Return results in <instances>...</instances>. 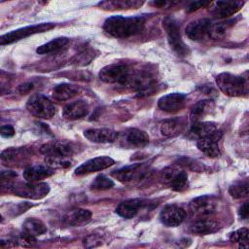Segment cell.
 Instances as JSON below:
<instances>
[{
  "instance_id": "1",
  "label": "cell",
  "mask_w": 249,
  "mask_h": 249,
  "mask_svg": "<svg viewBox=\"0 0 249 249\" xmlns=\"http://www.w3.org/2000/svg\"><path fill=\"white\" fill-rule=\"evenodd\" d=\"M146 19L143 17L114 16L108 18L103 24L104 31L112 37L125 39L142 32Z\"/></svg>"
},
{
  "instance_id": "2",
  "label": "cell",
  "mask_w": 249,
  "mask_h": 249,
  "mask_svg": "<svg viewBox=\"0 0 249 249\" xmlns=\"http://www.w3.org/2000/svg\"><path fill=\"white\" fill-rule=\"evenodd\" d=\"M2 189L15 196L26 197L30 199H41L45 197L50 192V186L47 183H34V182H7L3 183Z\"/></svg>"
},
{
  "instance_id": "3",
  "label": "cell",
  "mask_w": 249,
  "mask_h": 249,
  "mask_svg": "<svg viewBox=\"0 0 249 249\" xmlns=\"http://www.w3.org/2000/svg\"><path fill=\"white\" fill-rule=\"evenodd\" d=\"M216 85L226 95L236 97L247 91V78L223 72L216 77Z\"/></svg>"
},
{
  "instance_id": "4",
  "label": "cell",
  "mask_w": 249,
  "mask_h": 249,
  "mask_svg": "<svg viewBox=\"0 0 249 249\" xmlns=\"http://www.w3.org/2000/svg\"><path fill=\"white\" fill-rule=\"evenodd\" d=\"M162 27L167 35V40L171 49L180 56L189 54V48L182 39L180 26L172 17H165L162 19Z\"/></svg>"
},
{
  "instance_id": "5",
  "label": "cell",
  "mask_w": 249,
  "mask_h": 249,
  "mask_svg": "<svg viewBox=\"0 0 249 249\" xmlns=\"http://www.w3.org/2000/svg\"><path fill=\"white\" fill-rule=\"evenodd\" d=\"M132 73L131 68L125 63H112L104 66L98 73L101 81L107 84H119L125 86Z\"/></svg>"
},
{
  "instance_id": "6",
  "label": "cell",
  "mask_w": 249,
  "mask_h": 249,
  "mask_svg": "<svg viewBox=\"0 0 249 249\" xmlns=\"http://www.w3.org/2000/svg\"><path fill=\"white\" fill-rule=\"evenodd\" d=\"M26 109L34 117L44 120L53 118L56 113L54 104L41 93H34L29 97L26 103Z\"/></svg>"
},
{
  "instance_id": "7",
  "label": "cell",
  "mask_w": 249,
  "mask_h": 249,
  "mask_svg": "<svg viewBox=\"0 0 249 249\" xmlns=\"http://www.w3.org/2000/svg\"><path fill=\"white\" fill-rule=\"evenodd\" d=\"M54 27H55V24L52 23V22H42V23H38V24H33V25L21 27V28L13 30L9 33H6V34L2 35L1 38H0V44H1V46L9 45V44L17 42L18 40L27 38L31 35H34V34H37V33H42V32H45V31H49V30H51Z\"/></svg>"
},
{
  "instance_id": "8",
  "label": "cell",
  "mask_w": 249,
  "mask_h": 249,
  "mask_svg": "<svg viewBox=\"0 0 249 249\" xmlns=\"http://www.w3.org/2000/svg\"><path fill=\"white\" fill-rule=\"evenodd\" d=\"M218 202L212 196H200L194 198L189 204V211L193 217H209L216 212Z\"/></svg>"
},
{
  "instance_id": "9",
  "label": "cell",
  "mask_w": 249,
  "mask_h": 249,
  "mask_svg": "<svg viewBox=\"0 0 249 249\" xmlns=\"http://www.w3.org/2000/svg\"><path fill=\"white\" fill-rule=\"evenodd\" d=\"M223 137V130L220 128L199 137L196 141V146L199 151L205 154L209 158H217L221 155V149L219 142Z\"/></svg>"
},
{
  "instance_id": "10",
  "label": "cell",
  "mask_w": 249,
  "mask_h": 249,
  "mask_svg": "<svg viewBox=\"0 0 249 249\" xmlns=\"http://www.w3.org/2000/svg\"><path fill=\"white\" fill-rule=\"evenodd\" d=\"M40 152L47 158L66 159L77 152V146L71 142H50L41 146Z\"/></svg>"
},
{
  "instance_id": "11",
  "label": "cell",
  "mask_w": 249,
  "mask_h": 249,
  "mask_svg": "<svg viewBox=\"0 0 249 249\" xmlns=\"http://www.w3.org/2000/svg\"><path fill=\"white\" fill-rule=\"evenodd\" d=\"M121 145L128 149L143 148L149 143V135L138 128H128L124 130L121 136Z\"/></svg>"
},
{
  "instance_id": "12",
  "label": "cell",
  "mask_w": 249,
  "mask_h": 249,
  "mask_svg": "<svg viewBox=\"0 0 249 249\" xmlns=\"http://www.w3.org/2000/svg\"><path fill=\"white\" fill-rule=\"evenodd\" d=\"M146 171L143 163H133L113 171L111 175L122 183H129L140 180Z\"/></svg>"
},
{
  "instance_id": "13",
  "label": "cell",
  "mask_w": 249,
  "mask_h": 249,
  "mask_svg": "<svg viewBox=\"0 0 249 249\" xmlns=\"http://www.w3.org/2000/svg\"><path fill=\"white\" fill-rule=\"evenodd\" d=\"M160 221L165 227H178L186 218V211L175 204H168L160 213Z\"/></svg>"
},
{
  "instance_id": "14",
  "label": "cell",
  "mask_w": 249,
  "mask_h": 249,
  "mask_svg": "<svg viewBox=\"0 0 249 249\" xmlns=\"http://www.w3.org/2000/svg\"><path fill=\"white\" fill-rule=\"evenodd\" d=\"M114 163H115V160L110 157H107V156L96 157L79 165L75 169V174L78 176H81V175H85L92 172L101 171L103 169H106L112 166Z\"/></svg>"
},
{
  "instance_id": "15",
  "label": "cell",
  "mask_w": 249,
  "mask_h": 249,
  "mask_svg": "<svg viewBox=\"0 0 249 249\" xmlns=\"http://www.w3.org/2000/svg\"><path fill=\"white\" fill-rule=\"evenodd\" d=\"M152 202L143 198H130L122 201L116 208V213L125 219L134 218L141 209L148 207Z\"/></svg>"
},
{
  "instance_id": "16",
  "label": "cell",
  "mask_w": 249,
  "mask_h": 249,
  "mask_svg": "<svg viewBox=\"0 0 249 249\" xmlns=\"http://www.w3.org/2000/svg\"><path fill=\"white\" fill-rule=\"evenodd\" d=\"M186 95L180 92L168 93L161 96L158 101L160 109L166 113H176L182 110L186 104Z\"/></svg>"
},
{
  "instance_id": "17",
  "label": "cell",
  "mask_w": 249,
  "mask_h": 249,
  "mask_svg": "<svg viewBox=\"0 0 249 249\" xmlns=\"http://www.w3.org/2000/svg\"><path fill=\"white\" fill-rule=\"evenodd\" d=\"M212 22L208 18H199L190 22L186 27V35L193 41H201L208 37Z\"/></svg>"
},
{
  "instance_id": "18",
  "label": "cell",
  "mask_w": 249,
  "mask_h": 249,
  "mask_svg": "<svg viewBox=\"0 0 249 249\" xmlns=\"http://www.w3.org/2000/svg\"><path fill=\"white\" fill-rule=\"evenodd\" d=\"M118 132L110 128H89L84 131V136L93 143H113L118 139Z\"/></svg>"
},
{
  "instance_id": "19",
  "label": "cell",
  "mask_w": 249,
  "mask_h": 249,
  "mask_svg": "<svg viewBox=\"0 0 249 249\" xmlns=\"http://www.w3.org/2000/svg\"><path fill=\"white\" fill-rule=\"evenodd\" d=\"M187 123L188 120L185 117H176L168 119L160 124V133L166 137L178 136L186 129Z\"/></svg>"
},
{
  "instance_id": "20",
  "label": "cell",
  "mask_w": 249,
  "mask_h": 249,
  "mask_svg": "<svg viewBox=\"0 0 249 249\" xmlns=\"http://www.w3.org/2000/svg\"><path fill=\"white\" fill-rule=\"evenodd\" d=\"M243 5V1H218L212 11V15L218 19H223L237 13Z\"/></svg>"
},
{
  "instance_id": "21",
  "label": "cell",
  "mask_w": 249,
  "mask_h": 249,
  "mask_svg": "<svg viewBox=\"0 0 249 249\" xmlns=\"http://www.w3.org/2000/svg\"><path fill=\"white\" fill-rule=\"evenodd\" d=\"M89 112V104L85 100H76L66 104L62 110V115L67 120H79L86 117Z\"/></svg>"
},
{
  "instance_id": "22",
  "label": "cell",
  "mask_w": 249,
  "mask_h": 249,
  "mask_svg": "<svg viewBox=\"0 0 249 249\" xmlns=\"http://www.w3.org/2000/svg\"><path fill=\"white\" fill-rule=\"evenodd\" d=\"M220 230V225L209 217L197 218L191 226L190 231L196 235H205L216 232Z\"/></svg>"
},
{
  "instance_id": "23",
  "label": "cell",
  "mask_w": 249,
  "mask_h": 249,
  "mask_svg": "<svg viewBox=\"0 0 249 249\" xmlns=\"http://www.w3.org/2000/svg\"><path fill=\"white\" fill-rule=\"evenodd\" d=\"M53 173L54 169L49 164H38L24 169L22 176L27 182H36L51 177Z\"/></svg>"
},
{
  "instance_id": "24",
  "label": "cell",
  "mask_w": 249,
  "mask_h": 249,
  "mask_svg": "<svg viewBox=\"0 0 249 249\" xmlns=\"http://www.w3.org/2000/svg\"><path fill=\"white\" fill-rule=\"evenodd\" d=\"M92 213L89 209L76 208L69 211L63 217V223L70 227H79L87 224L91 219Z\"/></svg>"
},
{
  "instance_id": "25",
  "label": "cell",
  "mask_w": 249,
  "mask_h": 249,
  "mask_svg": "<svg viewBox=\"0 0 249 249\" xmlns=\"http://www.w3.org/2000/svg\"><path fill=\"white\" fill-rule=\"evenodd\" d=\"M81 91V88L73 84H59L53 89V97L58 101L68 100L75 97Z\"/></svg>"
},
{
  "instance_id": "26",
  "label": "cell",
  "mask_w": 249,
  "mask_h": 249,
  "mask_svg": "<svg viewBox=\"0 0 249 249\" xmlns=\"http://www.w3.org/2000/svg\"><path fill=\"white\" fill-rule=\"evenodd\" d=\"M144 4L143 1L138 0H112V1H102L97 4L98 7L109 10H125V9H137Z\"/></svg>"
},
{
  "instance_id": "27",
  "label": "cell",
  "mask_w": 249,
  "mask_h": 249,
  "mask_svg": "<svg viewBox=\"0 0 249 249\" xmlns=\"http://www.w3.org/2000/svg\"><path fill=\"white\" fill-rule=\"evenodd\" d=\"M214 106L215 104L211 99L199 100L191 110L190 117L194 122H199L202 118H204L214 110Z\"/></svg>"
},
{
  "instance_id": "28",
  "label": "cell",
  "mask_w": 249,
  "mask_h": 249,
  "mask_svg": "<svg viewBox=\"0 0 249 249\" xmlns=\"http://www.w3.org/2000/svg\"><path fill=\"white\" fill-rule=\"evenodd\" d=\"M235 20L234 19H228L225 21H221L215 24H211L208 37L214 40H221L228 36L231 29L234 25Z\"/></svg>"
},
{
  "instance_id": "29",
  "label": "cell",
  "mask_w": 249,
  "mask_h": 249,
  "mask_svg": "<svg viewBox=\"0 0 249 249\" xmlns=\"http://www.w3.org/2000/svg\"><path fill=\"white\" fill-rule=\"evenodd\" d=\"M22 231L23 233L36 237L45 233L47 231V227L37 218H28L22 224Z\"/></svg>"
},
{
  "instance_id": "30",
  "label": "cell",
  "mask_w": 249,
  "mask_h": 249,
  "mask_svg": "<svg viewBox=\"0 0 249 249\" xmlns=\"http://www.w3.org/2000/svg\"><path fill=\"white\" fill-rule=\"evenodd\" d=\"M69 43V39L67 37H57L53 39L52 41L39 46L36 49V53L39 54H48L52 53H55L61 49H63Z\"/></svg>"
},
{
  "instance_id": "31",
  "label": "cell",
  "mask_w": 249,
  "mask_h": 249,
  "mask_svg": "<svg viewBox=\"0 0 249 249\" xmlns=\"http://www.w3.org/2000/svg\"><path fill=\"white\" fill-rule=\"evenodd\" d=\"M218 126L215 123H210V122H194L191 129H190V133L195 136L197 137V139L199 137H202L206 134H209L210 132L214 131L215 129H217Z\"/></svg>"
},
{
  "instance_id": "32",
  "label": "cell",
  "mask_w": 249,
  "mask_h": 249,
  "mask_svg": "<svg viewBox=\"0 0 249 249\" xmlns=\"http://www.w3.org/2000/svg\"><path fill=\"white\" fill-rule=\"evenodd\" d=\"M171 189L175 192H183L187 190L189 186L188 174L185 170H177L175 174L172 176L170 181L168 182Z\"/></svg>"
},
{
  "instance_id": "33",
  "label": "cell",
  "mask_w": 249,
  "mask_h": 249,
  "mask_svg": "<svg viewBox=\"0 0 249 249\" xmlns=\"http://www.w3.org/2000/svg\"><path fill=\"white\" fill-rule=\"evenodd\" d=\"M24 150L21 148H9L2 152L1 160L4 164L18 163L23 159Z\"/></svg>"
},
{
  "instance_id": "34",
  "label": "cell",
  "mask_w": 249,
  "mask_h": 249,
  "mask_svg": "<svg viewBox=\"0 0 249 249\" xmlns=\"http://www.w3.org/2000/svg\"><path fill=\"white\" fill-rule=\"evenodd\" d=\"M93 58H94V50L90 48H87L82 50L79 53L75 54L71 59V63L79 66H85L89 64Z\"/></svg>"
},
{
  "instance_id": "35",
  "label": "cell",
  "mask_w": 249,
  "mask_h": 249,
  "mask_svg": "<svg viewBox=\"0 0 249 249\" xmlns=\"http://www.w3.org/2000/svg\"><path fill=\"white\" fill-rule=\"evenodd\" d=\"M248 233L249 231L247 228H241L239 230H236L235 231H232L230 235V240L234 243H239V246L241 248H247L248 247Z\"/></svg>"
},
{
  "instance_id": "36",
  "label": "cell",
  "mask_w": 249,
  "mask_h": 249,
  "mask_svg": "<svg viewBox=\"0 0 249 249\" xmlns=\"http://www.w3.org/2000/svg\"><path fill=\"white\" fill-rule=\"evenodd\" d=\"M115 185L114 181L107 176L100 174L95 177V179L92 181L90 184V189L92 190H97V191H104V190H109L113 188Z\"/></svg>"
},
{
  "instance_id": "37",
  "label": "cell",
  "mask_w": 249,
  "mask_h": 249,
  "mask_svg": "<svg viewBox=\"0 0 249 249\" xmlns=\"http://www.w3.org/2000/svg\"><path fill=\"white\" fill-rule=\"evenodd\" d=\"M229 193L233 198L246 197L249 193L248 182L245 181V182H239V183L233 184L232 186L230 187Z\"/></svg>"
},
{
  "instance_id": "38",
  "label": "cell",
  "mask_w": 249,
  "mask_h": 249,
  "mask_svg": "<svg viewBox=\"0 0 249 249\" xmlns=\"http://www.w3.org/2000/svg\"><path fill=\"white\" fill-rule=\"evenodd\" d=\"M178 164L179 165H182V166H185L191 170H194V171H197V172H201L203 170V164H200L198 162H196V160H194L192 159H189V158H181L180 160H178Z\"/></svg>"
},
{
  "instance_id": "39",
  "label": "cell",
  "mask_w": 249,
  "mask_h": 249,
  "mask_svg": "<svg viewBox=\"0 0 249 249\" xmlns=\"http://www.w3.org/2000/svg\"><path fill=\"white\" fill-rule=\"evenodd\" d=\"M32 206H33V204L30 203V202H27V201L20 202V203H18V204H17V205H13V206L10 208L8 214L11 215L12 217L18 216V215H19V214L25 212L28 208H30V207H32Z\"/></svg>"
},
{
  "instance_id": "40",
  "label": "cell",
  "mask_w": 249,
  "mask_h": 249,
  "mask_svg": "<svg viewBox=\"0 0 249 249\" xmlns=\"http://www.w3.org/2000/svg\"><path fill=\"white\" fill-rule=\"evenodd\" d=\"M211 5V2L210 1H195V2H192L188 8H187V12L188 13H192V12H195L200 8H205L207 6Z\"/></svg>"
},
{
  "instance_id": "41",
  "label": "cell",
  "mask_w": 249,
  "mask_h": 249,
  "mask_svg": "<svg viewBox=\"0 0 249 249\" xmlns=\"http://www.w3.org/2000/svg\"><path fill=\"white\" fill-rule=\"evenodd\" d=\"M18 176V174L14 171L11 170H7V171H2L1 172V184L3 183H7V182H11L14 178H16Z\"/></svg>"
},
{
  "instance_id": "42",
  "label": "cell",
  "mask_w": 249,
  "mask_h": 249,
  "mask_svg": "<svg viewBox=\"0 0 249 249\" xmlns=\"http://www.w3.org/2000/svg\"><path fill=\"white\" fill-rule=\"evenodd\" d=\"M0 133L3 137H12L15 134V129L12 125L10 124H6V125H2L1 129H0Z\"/></svg>"
},
{
  "instance_id": "43",
  "label": "cell",
  "mask_w": 249,
  "mask_h": 249,
  "mask_svg": "<svg viewBox=\"0 0 249 249\" xmlns=\"http://www.w3.org/2000/svg\"><path fill=\"white\" fill-rule=\"evenodd\" d=\"M32 89H33V83H31V82H25V83H23V84H21V85L18 86V90L19 93L23 94V93L29 92Z\"/></svg>"
},
{
  "instance_id": "44",
  "label": "cell",
  "mask_w": 249,
  "mask_h": 249,
  "mask_svg": "<svg viewBox=\"0 0 249 249\" xmlns=\"http://www.w3.org/2000/svg\"><path fill=\"white\" fill-rule=\"evenodd\" d=\"M248 214H249V208H248V202L245 201L239 208L238 210V215L241 219H247L248 218Z\"/></svg>"
}]
</instances>
